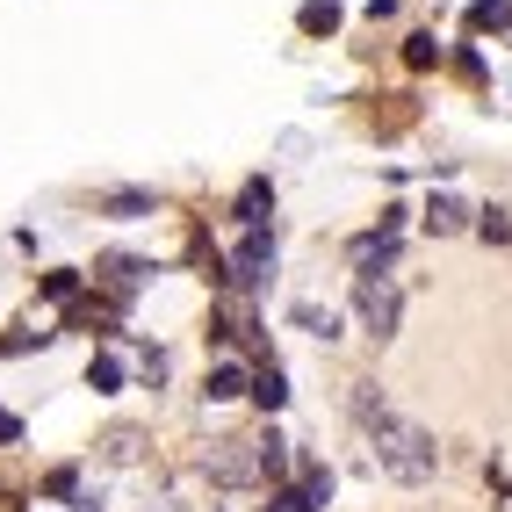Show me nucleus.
I'll return each instance as SVG.
<instances>
[{
    "label": "nucleus",
    "mask_w": 512,
    "mask_h": 512,
    "mask_svg": "<svg viewBox=\"0 0 512 512\" xmlns=\"http://www.w3.org/2000/svg\"><path fill=\"white\" fill-rule=\"evenodd\" d=\"M354 419L368 426V455H375L383 476H397V484H426V476L440 469V440L426 426H412V419H397L368 383L354 390Z\"/></svg>",
    "instance_id": "obj_1"
},
{
    "label": "nucleus",
    "mask_w": 512,
    "mask_h": 512,
    "mask_svg": "<svg viewBox=\"0 0 512 512\" xmlns=\"http://www.w3.org/2000/svg\"><path fill=\"white\" fill-rule=\"evenodd\" d=\"M202 476H210V484H260V448H246V440H210V448H202Z\"/></svg>",
    "instance_id": "obj_2"
},
{
    "label": "nucleus",
    "mask_w": 512,
    "mask_h": 512,
    "mask_svg": "<svg viewBox=\"0 0 512 512\" xmlns=\"http://www.w3.org/2000/svg\"><path fill=\"white\" fill-rule=\"evenodd\" d=\"M354 303H361V325H368L375 339L397 332V311H404V303H397V289H390L383 275H354Z\"/></svg>",
    "instance_id": "obj_3"
},
{
    "label": "nucleus",
    "mask_w": 512,
    "mask_h": 512,
    "mask_svg": "<svg viewBox=\"0 0 512 512\" xmlns=\"http://www.w3.org/2000/svg\"><path fill=\"white\" fill-rule=\"evenodd\" d=\"M267 267H275V238H267V231H246V246L231 253V282H246V289H253Z\"/></svg>",
    "instance_id": "obj_4"
},
{
    "label": "nucleus",
    "mask_w": 512,
    "mask_h": 512,
    "mask_svg": "<svg viewBox=\"0 0 512 512\" xmlns=\"http://www.w3.org/2000/svg\"><path fill=\"white\" fill-rule=\"evenodd\" d=\"M267 210H275V188H267V181L238 188V224H246V231H267Z\"/></svg>",
    "instance_id": "obj_5"
},
{
    "label": "nucleus",
    "mask_w": 512,
    "mask_h": 512,
    "mask_svg": "<svg viewBox=\"0 0 512 512\" xmlns=\"http://www.w3.org/2000/svg\"><path fill=\"white\" fill-rule=\"evenodd\" d=\"M469 217H476V210H469V202H462V195H433V202H426V224H433L440 238H448V231H462Z\"/></svg>",
    "instance_id": "obj_6"
},
{
    "label": "nucleus",
    "mask_w": 512,
    "mask_h": 512,
    "mask_svg": "<svg viewBox=\"0 0 512 512\" xmlns=\"http://www.w3.org/2000/svg\"><path fill=\"white\" fill-rule=\"evenodd\" d=\"M296 22H303V37H332L339 29V0H303Z\"/></svg>",
    "instance_id": "obj_7"
},
{
    "label": "nucleus",
    "mask_w": 512,
    "mask_h": 512,
    "mask_svg": "<svg viewBox=\"0 0 512 512\" xmlns=\"http://www.w3.org/2000/svg\"><path fill=\"white\" fill-rule=\"evenodd\" d=\"M101 455H109V462H138L145 455V433L138 426H116L109 440H101Z\"/></svg>",
    "instance_id": "obj_8"
},
{
    "label": "nucleus",
    "mask_w": 512,
    "mask_h": 512,
    "mask_svg": "<svg viewBox=\"0 0 512 512\" xmlns=\"http://www.w3.org/2000/svg\"><path fill=\"white\" fill-rule=\"evenodd\" d=\"M224 397H246V368H210V404H224Z\"/></svg>",
    "instance_id": "obj_9"
},
{
    "label": "nucleus",
    "mask_w": 512,
    "mask_h": 512,
    "mask_svg": "<svg viewBox=\"0 0 512 512\" xmlns=\"http://www.w3.org/2000/svg\"><path fill=\"white\" fill-rule=\"evenodd\" d=\"M101 275H109L116 289H138V282L152 275V267H145V260H123V253H116V260H101Z\"/></svg>",
    "instance_id": "obj_10"
},
{
    "label": "nucleus",
    "mask_w": 512,
    "mask_h": 512,
    "mask_svg": "<svg viewBox=\"0 0 512 512\" xmlns=\"http://www.w3.org/2000/svg\"><path fill=\"white\" fill-rule=\"evenodd\" d=\"M253 397L267 404V412H282V404H289V383H282V368H260V383H253Z\"/></svg>",
    "instance_id": "obj_11"
},
{
    "label": "nucleus",
    "mask_w": 512,
    "mask_h": 512,
    "mask_svg": "<svg viewBox=\"0 0 512 512\" xmlns=\"http://www.w3.org/2000/svg\"><path fill=\"white\" fill-rule=\"evenodd\" d=\"M87 383H94V390H116V383H123V361H116V354H94V361H87Z\"/></svg>",
    "instance_id": "obj_12"
},
{
    "label": "nucleus",
    "mask_w": 512,
    "mask_h": 512,
    "mask_svg": "<svg viewBox=\"0 0 512 512\" xmlns=\"http://www.w3.org/2000/svg\"><path fill=\"white\" fill-rule=\"evenodd\" d=\"M505 22H512L505 0H476V8H469V29H505Z\"/></svg>",
    "instance_id": "obj_13"
},
{
    "label": "nucleus",
    "mask_w": 512,
    "mask_h": 512,
    "mask_svg": "<svg viewBox=\"0 0 512 512\" xmlns=\"http://www.w3.org/2000/svg\"><path fill=\"white\" fill-rule=\"evenodd\" d=\"M101 210H109V217H145V210H152V195L123 188V195H109V202H101Z\"/></svg>",
    "instance_id": "obj_14"
},
{
    "label": "nucleus",
    "mask_w": 512,
    "mask_h": 512,
    "mask_svg": "<svg viewBox=\"0 0 512 512\" xmlns=\"http://www.w3.org/2000/svg\"><path fill=\"white\" fill-rule=\"evenodd\" d=\"M260 469H267V476H282V469H289V440H282V433H267V440H260Z\"/></svg>",
    "instance_id": "obj_15"
},
{
    "label": "nucleus",
    "mask_w": 512,
    "mask_h": 512,
    "mask_svg": "<svg viewBox=\"0 0 512 512\" xmlns=\"http://www.w3.org/2000/svg\"><path fill=\"white\" fill-rule=\"evenodd\" d=\"M303 498H311V505H325V498H332V469H325V462L303 469Z\"/></svg>",
    "instance_id": "obj_16"
},
{
    "label": "nucleus",
    "mask_w": 512,
    "mask_h": 512,
    "mask_svg": "<svg viewBox=\"0 0 512 512\" xmlns=\"http://www.w3.org/2000/svg\"><path fill=\"white\" fill-rule=\"evenodd\" d=\"M296 325H311L318 339H339V318H332V311H318V303H303V311H296Z\"/></svg>",
    "instance_id": "obj_17"
},
{
    "label": "nucleus",
    "mask_w": 512,
    "mask_h": 512,
    "mask_svg": "<svg viewBox=\"0 0 512 512\" xmlns=\"http://www.w3.org/2000/svg\"><path fill=\"white\" fill-rule=\"evenodd\" d=\"M476 231H484V238H491V246H498V238H512V224H505L498 210H476Z\"/></svg>",
    "instance_id": "obj_18"
},
{
    "label": "nucleus",
    "mask_w": 512,
    "mask_h": 512,
    "mask_svg": "<svg viewBox=\"0 0 512 512\" xmlns=\"http://www.w3.org/2000/svg\"><path fill=\"white\" fill-rule=\"evenodd\" d=\"M73 289H80V275H65V267H58V275H44V296H58V303L73 296Z\"/></svg>",
    "instance_id": "obj_19"
},
{
    "label": "nucleus",
    "mask_w": 512,
    "mask_h": 512,
    "mask_svg": "<svg viewBox=\"0 0 512 512\" xmlns=\"http://www.w3.org/2000/svg\"><path fill=\"white\" fill-rule=\"evenodd\" d=\"M44 339H51V332H29V325H22V332H8V354H29V347H44Z\"/></svg>",
    "instance_id": "obj_20"
},
{
    "label": "nucleus",
    "mask_w": 512,
    "mask_h": 512,
    "mask_svg": "<svg viewBox=\"0 0 512 512\" xmlns=\"http://www.w3.org/2000/svg\"><path fill=\"white\" fill-rule=\"evenodd\" d=\"M267 512H311V498H303V491H275V505H267Z\"/></svg>",
    "instance_id": "obj_21"
},
{
    "label": "nucleus",
    "mask_w": 512,
    "mask_h": 512,
    "mask_svg": "<svg viewBox=\"0 0 512 512\" xmlns=\"http://www.w3.org/2000/svg\"><path fill=\"white\" fill-rule=\"evenodd\" d=\"M15 433H22V419H15V412H0V440H15Z\"/></svg>",
    "instance_id": "obj_22"
},
{
    "label": "nucleus",
    "mask_w": 512,
    "mask_h": 512,
    "mask_svg": "<svg viewBox=\"0 0 512 512\" xmlns=\"http://www.w3.org/2000/svg\"><path fill=\"white\" fill-rule=\"evenodd\" d=\"M152 512H188V505H181V498H159V505H152Z\"/></svg>",
    "instance_id": "obj_23"
}]
</instances>
